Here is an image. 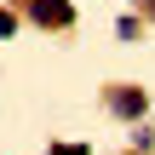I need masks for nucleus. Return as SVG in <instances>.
<instances>
[{"instance_id":"1","label":"nucleus","mask_w":155,"mask_h":155,"mask_svg":"<svg viewBox=\"0 0 155 155\" xmlns=\"http://www.w3.org/2000/svg\"><path fill=\"white\" fill-rule=\"evenodd\" d=\"M29 12H35V23H52V29L75 23V6H69V0H35Z\"/></svg>"},{"instance_id":"2","label":"nucleus","mask_w":155,"mask_h":155,"mask_svg":"<svg viewBox=\"0 0 155 155\" xmlns=\"http://www.w3.org/2000/svg\"><path fill=\"white\" fill-rule=\"evenodd\" d=\"M144 104H150V98H144L138 86H127V92H115V98H109V109H115V115H127V121H138V115H144Z\"/></svg>"},{"instance_id":"3","label":"nucleus","mask_w":155,"mask_h":155,"mask_svg":"<svg viewBox=\"0 0 155 155\" xmlns=\"http://www.w3.org/2000/svg\"><path fill=\"white\" fill-rule=\"evenodd\" d=\"M6 35H17V17H12V12H0V40H6Z\"/></svg>"},{"instance_id":"4","label":"nucleus","mask_w":155,"mask_h":155,"mask_svg":"<svg viewBox=\"0 0 155 155\" xmlns=\"http://www.w3.org/2000/svg\"><path fill=\"white\" fill-rule=\"evenodd\" d=\"M52 155H92V150H86V144H58Z\"/></svg>"}]
</instances>
